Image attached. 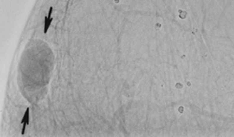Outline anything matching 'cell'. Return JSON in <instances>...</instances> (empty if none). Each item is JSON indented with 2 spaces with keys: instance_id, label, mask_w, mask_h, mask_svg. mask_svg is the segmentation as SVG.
<instances>
[{
  "instance_id": "obj_1",
  "label": "cell",
  "mask_w": 234,
  "mask_h": 137,
  "mask_svg": "<svg viewBox=\"0 0 234 137\" xmlns=\"http://www.w3.org/2000/svg\"><path fill=\"white\" fill-rule=\"evenodd\" d=\"M22 134H25V129H26V126L28 124H29V108H27L25 115H24V118L22 119Z\"/></svg>"
},
{
  "instance_id": "obj_2",
  "label": "cell",
  "mask_w": 234,
  "mask_h": 137,
  "mask_svg": "<svg viewBox=\"0 0 234 137\" xmlns=\"http://www.w3.org/2000/svg\"><path fill=\"white\" fill-rule=\"evenodd\" d=\"M52 10H53V9L51 8V9H50V11H49V15H48V17H46V19H45V26H44V32H45V33L47 32L48 28H49V26H50V24H51V22H52V18H51V14H52Z\"/></svg>"
}]
</instances>
